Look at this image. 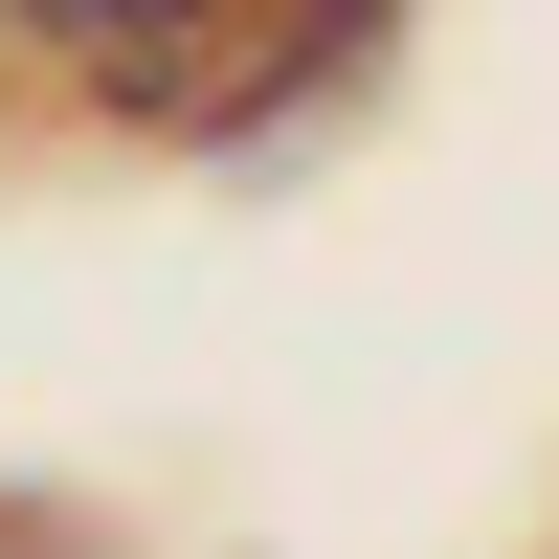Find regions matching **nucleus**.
Wrapping results in <instances>:
<instances>
[{
	"mask_svg": "<svg viewBox=\"0 0 559 559\" xmlns=\"http://www.w3.org/2000/svg\"><path fill=\"white\" fill-rule=\"evenodd\" d=\"M0 23H23V45H45V68H90V90H157V68H179V45H202V23H224V0H0Z\"/></svg>",
	"mask_w": 559,
	"mask_h": 559,
	"instance_id": "1",
	"label": "nucleus"
}]
</instances>
